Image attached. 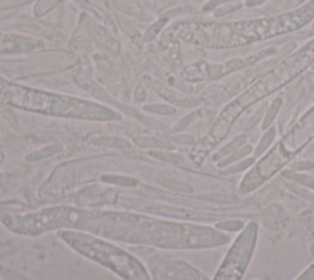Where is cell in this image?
Masks as SVG:
<instances>
[{"mask_svg": "<svg viewBox=\"0 0 314 280\" xmlns=\"http://www.w3.org/2000/svg\"><path fill=\"white\" fill-rule=\"evenodd\" d=\"M3 224L16 234L38 235L49 230L90 231L111 240L146 243L165 248L214 245L210 229L168 223L138 214L53 206L26 215H4Z\"/></svg>", "mask_w": 314, "mask_h": 280, "instance_id": "1", "label": "cell"}, {"mask_svg": "<svg viewBox=\"0 0 314 280\" xmlns=\"http://www.w3.org/2000/svg\"><path fill=\"white\" fill-rule=\"evenodd\" d=\"M314 15V3L302 10L276 19L230 25H183L179 35L193 43L210 47H233L288 32L302 26Z\"/></svg>", "mask_w": 314, "mask_h": 280, "instance_id": "2", "label": "cell"}, {"mask_svg": "<svg viewBox=\"0 0 314 280\" xmlns=\"http://www.w3.org/2000/svg\"><path fill=\"white\" fill-rule=\"evenodd\" d=\"M0 102L38 113L69 118L110 120L118 116L110 108L79 99L22 88L0 79Z\"/></svg>", "mask_w": 314, "mask_h": 280, "instance_id": "3", "label": "cell"}, {"mask_svg": "<svg viewBox=\"0 0 314 280\" xmlns=\"http://www.w3.org/2000/svg\"><path fill=\"white\" fill-rule=\"evenodd\" d=\"M60 237L77 253L110 268L126 280H150L143 264L107 241L75 230L60 232Z\"/></svg>", "mask_w": 314, "mask_h": 280, "instance_id": "4", "label": "cell"}, {"mask_svg": "<svg viewBox=\"0 0 314 280\" xmlns=\"http://www.w3.org/2000/svg\"><path fill=\"white\" fill-rule=\"evenodd\" d=\"M255 225L251 224L246 232L241 235L238 242L233 246L229 258L224 263L215 280H240L243 274L244 268L248 263L249 256L252 253L253 245L255 239Z\"/></svg>", "mask_w": 314, "mask_h": 280, "instance_id": "5", "label": "cell"}, {"mask_svg": "<svg viewBox=\"0 0 314 280\" xmlns=\"http://www.w3.org/2000/svg\"><path fill=\"white\" fill-rule=\"evenodd\" d=\"M40 42L22 37H3L0 38V52H22L35 48Z\"/></svg>", "mask_w": 314, "mask_h": 280, "instance_id": "6", "label": "cell"}, {"mask_svg": "<svg viewBox=\"0 0 314 280\" xmlns=\"http://www.w3.org/2000/svg\"><path fill=\"white\" fill-rule=\"evenodd\" d=\"M91 143L99 147H115V148H129L130 144L124 139L118 138H96L91 140Z\"/></svg>", "mask_w": 314, "mask_h": 280, "instance_id": "7", "label": "cell"}, {"mask_svg": "<svg viewBox=\"0 0 314 280\" xmlns=\"http://www.w3.org/2000/svg\"><path fill=\"white\" fill-rule=\"evenodd\" d=\"M62 150V145L57 144V145H52V147L46 148V149L38 150L36 153H32L31 155L27 156V161H37L41 160V159L48 158V156H52L53 154H57L58 151Z\"/></svg>", "mask_w": 314, "mask_h": 280, "instance_id": "8", "label": "cell"}, {"mask_svg": "<svg viewBox=\"0 0 314 280\" xmlns=\"http://www.w3.org/2000/svg\"><path fill=\"white\" fill-rule=\"evenodd\" d=\"M161 183H162L163 186L168 187V188L174 189V190H180V192H191V190H193V188H191L190 186H188V184L182 183V182L173 181V180H167V178H162V180H161Z\"/></svg>", "mask_w": 314, "mask_h": 280, "instance_id": "9", "label": "cell"}, {"mask_svg": "<svg viewBox=\"0 0 314 280\" xmlns=\"http://www.w3.org/2000/svg\"><path fill=\"white\" fill-rule=\"evenodd\" d=\"M135 143L139 147L143 148H167V145L163 144L162 142H158V140L151 138H136Z\"/></svg>", "mask_w": 314, "mask_h": 280, "instance_id": "10", "label": "cell"}, {"mask_svg": "<svg viewBox=\"0 0 314 280\" xmlns=\"http://www.w3.org/2000/svg\"><path fill=\"white\" fill-rule=\"evenodd\" d=\"M244 142H246V136H240V138H237L236 140H233V142L231 143L230 145H227L226 148H224V149H222V150L220 151V154H219L218 158H221V156H222V155H225V154H229V153H231V151H232V150L237 149V148L240 147V145L243 144Z\"/></svg>", "mask_w": 314, "mask_h": 280, "instance_id": "11", "label": "cell"}, {"mask_svg": "<svg viewBox=\"0 0 314 280\" xmlns=\"http://www.w3.org/2000/svg\"><path fill=\"white\" fill-rule=\"evenodd\" d=\"M155 158L161 159V160L169 161V162H182L183 159L179 155H174V154H167V153H151Z\"/></svg>", "mask_w": 314, "mask_h": 280, "instance_id": "12", "label": "cell"}, {"mask_svg": "<svg viewBox=\"0 0 314 280\" xmlns=\"http://www.w3.org/2000/svg\"><path fill=\"white\" fill-rule=\"evenodd\" d=\"M145 110L155 112V113H160V114H172V113H174V108L168 107V106H161V105L146 106Z\"/></svg>", "mask_w": 314, "mask_h": 280, "instance_id": "13", "label": "cell"}, {"mask_svg": "<svg viewBox=\"0 0 314 280\" xmlns=\"http://www.w3.org/2000/svg\"><path fill=\"white\" fill-rule=\"evenodd\" d=\"M280 105H281V100H276V101H275L274 105H272V107L270 108V111H269V113L266 114V119H265V122H264V128L268 127V125L271 123V120L274 119L275 114H276V112L279 111Z\"/></svg>", "mask_w": 314, "mask_h": 280, "instance_id": "14", "label": "cell"}, {"mask_svg": "<svg viewBox=\"0 0 314 280\" xmlns=\"http://www.w3.org/2000/svg\"><path fill=\"white\" fill-rule=\"evenodd\" d=\"M274 135H275V129H271L268 134H266L265 136H264L263 140H262V143H260L259 148H258V149H257V155L262 154L263 151L265 150L266 148H268V145L270 144V142L272 140V138H274Z\"/></svg>", "mask_w": 314, "mask_h": 280, "instance_id": "15", "label": "cell"}, {"mask_svg": "<svg viewBox=\"0 0 314 280\" xmlns=\"http://www.w3.org/2000/svg\"><path fill=\"white\" fill-rule=\"evenodd\" d=\"M106 181H112L115 183H121V184H126V186H132V184H135L136 181L132 180V178H118V177H104Z\"/></svg>", "mask_w": 314, "mask_h": 280, "instance_id": "16", "label": "cell"}, {"mask_svg": "<svg viewBox=\"0 0 314 280\" xmlns=\"http://www.w3.org/2000/svg\"><path fill=\"white\" fill-rule=\"evenodd\" d=\"M218 228L225 229V230H238V229L242 228V223L237 221V223H225V224H219Z\"/></svg>", "mask_w": 314, "mask_h": 280, "instance_id": "17", "label": "cell"}, {"mask_svg": "<svg viewBox=\"0 0 314 280\" xmlns=\"http://www.w3.org/2000/svg\"><path fill=\"white\" fill-rule=\"evenodd\" d=\"M296 178L299 181H303L305 184H308V186L313 187L314 188V178H310V177H296Z\"/></svg>", "mask_w": 314, "mask_h": 280, "instance_id": "18", "label": "cell"}, {"mask_svg": "<svg viewBox=\"0 0 314 280\" xmlns=\"http://www.w3.org/2000/svg\"><path fill=\"white\" fill-rule=\"evenodd\" d=\"M299 280H314V267L310 269V271H308L307 274H304Z\"/></svg>", "mask_w": 314, "mask_h": 280, "instance_id": "19", "label": "cell"}]
</instances>
